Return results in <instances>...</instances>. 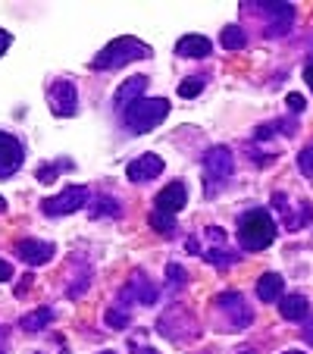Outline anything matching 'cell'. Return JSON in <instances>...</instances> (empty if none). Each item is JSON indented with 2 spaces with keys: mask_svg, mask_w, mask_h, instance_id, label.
<instances>
[{
  "mask_svg": "<svg viewBox=\"0 0 313 354\" xmlns=\"http://www.w3.org/2000/svg\"><path fill=\"white\" fill-rule=\"evenodd\" d=\"M216 304H220V308L226 310L229 317H232V326H235V329H245L247 323L254 320L251 308L245 304V298H241L238 292H226V295H220V298H216Z\"/></svg>",
  "mask_w": 313,
  "mask_h": 354,
  "instance_id": "cell-12",
  "label": "cell"
},
{
  "mask_svg": "<svg viewBox=\"0 0 313 354\" xmlns=\"http://www.w3.org/2000/svg\"><path fill=\"white\" fill-rule=\"evenodd\" d=\"M220 44L226 47V50H241V47L247 44V32H241L238 26H226L220 35Z\"/></svg>",
  "mask_w": 313,
  "mask_h": 354,
  "instance_id": "cell-19",
  "label": "cell"
},
{
  "mask_svg": "<svg viewBox=\"0 0 313 354\" xmlns=\"http://www.w3.org/2000/svg\"><path fill=\"white\" fill-rule=\"evenodd\" d=\"M285 354H301V351H285Z\"/></svg>",
  "mask_w": 313,
  "mask_h": 354,
  "instance_id": "cell-32",
  "label": "cell"
},
{
  "mask_svg": "<svg viewBox=\"0 0 313 354\" xmlns=\"http://www.w3.org/2000/svg\"><path fill=\"white\" fill-rule=\"evenodd\" d=\"M169 116V100L167 97H138L135 104H129L122 110V122L132 129L135 135H144L151 129H157Z\"/></svg>",
  "mask_w": 313,
  "mask_h": 354,
  "instance_id": "cell-4",
  "label": "cell"
},
{
  "mask_svg": "<svg viewBox=\"0 0 313 354\" xmlns=\"http://www.w3.org/2000/svg\"><path fill=\"white\" fill-rule=\"evenodd\" d=\"M241 354H251V351H241Z\"/></svg>",
  "mask_w": 313,
  "mask_h": 354,
  "instance_id": "cell-34",
  "label": "cell"
},
{
  "mask_svg": "<svg viewBox=\"0 0 313 354\" xmlns=\"http://www.w3.org/2000/svg\"><path fill=\"white\" fill-rule=\"evenodd\" d=\"M144 57H151V44L132 38V35H122V38H113L97 57H94L91 69H104V73H110V69H120L132 60H144Z\"/></svg>",
  "mask_w": 313,
  "mask_h": 354,
  "instance_id": "cell-2",
  "label": "cell"
},
{
  "mask_svg": "<svg viewBox=\"0 0 313 354\" xmlns=\"http://www.w3.org/2000/svg\"><path fill=\"white\" fill-rule=\"evenodd\" d=\"M3 210H7V201H3V198H0V214H3Z\"/></svg>",
  "mask_w": 313,
  "mask_h": 354,
  "instance_id": "cell-31",
  "label": "cell"
},
{
  "mask_svg": "<svg viewBox=\"0 0 313 354\" xmlns=\"http://www.w3.org/2000/svg\"><path fill=\"white\" fill-rule=\"evenodd\" d=\"M132 351H135V354H157L153 348H141V345H135V342H132Z\"/></svg>",
  "mask_w": 313,
  "mask_h": 354,
  "instance_id": "cell-29",
  "label": "cell"
},
{
  "mask_svg": "<svg viewBox=\"0 0 313 354\" xmlns=\"http://www.w3.org/2000/svg\"><path fill=\"white\" fill-rule=\"evenodd\" d=\"M50 320H54V310H50V308H38V310H32V314L22 317V329L35 335V333H41V329H44Z\"/></svg>",
  "mask_w": 313,
  "mask_h": 354,
  "instance_id": "cell-18",
  "label": "cell"
},
{
  "mask_svg": "<svg viewBox=\"0 0 313 354\" xmlns=\"http://www.w3.org/2000/svg\"><path fill=\"white\" fill-rule=\"evenodd\" d=\"M104 354H116V351H104Z\"/></svg>",
  "mask_w": 313,
  "mask_h": 354,
  "instance_id": "cell-33",
  "label": "cell"
},
{
  "mask_svg": "<svg viewBox=\"0 0 313 354\" xmlns=\"http://www.w3.org/2000/svg\"><path fill=\"white\" fill-rule=\"evenodd\" d=\"M279 310H282V317L285 320H304L307 314H310V304H307V298L304 295H285L282 298V304H279Z\"/></svg>",
  "mask_w": 313,
  "mask_h": 354,
  "instance_id": "cell-17",
  "label": "cell"
},
{
  "mask_svg": "<svg viewBox=\"0 0 313 354\" xmlns=\"http://www.w3.org/2000/svg\"><path fill=\"white\" fill-rule=\"evenodd\" d=\"M167 169V163H163V157H157V154H141V157H135L132 163L126 167V176H129V182H151V179H157V176Z\"/></svg>",
  "mask_w": 313,
  "mask_h": 354,
  "instance_id": "cell-9",
  "label": "cell"
},
{
  "mask_svg": "<svg viewBox=\"0 0 313 354\" xmlns=\"http://www.w3.org/2000/svg\"><path fill=\"white\" fill-rule=\"evenodd\" d=\"M260 7V13L269 16L267 35H285L294 22V3H254Z\"/></svg>",
  "mask_w": 313,
  "mask_h": 354,
  "instance_id": "cell-10",
  "label": "cell"
},
{
  "mask_svg": "<svg viewBox=\"0 0 313 354\" xmlns=\"http://www.w3.org/2000/svg\"><path fill=\"white\" fill-rule=\"evenodd\" d=\"M304 82H307V85H310V91H313V60L304 66Z\"/></svg>",
  "mask_w": 313,
  "mask_h": 354,
  "instance_id": "cell-28",
  "label": "cell"
},
{
  "mask_svg": "<svg viewBox=\"0 0 313 354\" xmlns=\"http://www.w3.org/2000/svg\"><path fill=\"white\" fill-rule=\"evenodd\" d=\"M10 276H13V267H10L7 261H0V282H7Z\"/></svg>",
  "mask_w": 313,
  "mask_h": 354,
  "instance_id": "cell-27",
  "label": "cell"
},
{
  "mask_svg": "<svg viewBox=\"0 0 313 354\" xmlns=\"http://www.w3.org/2000/svg\"><path fill=\"white\" fill-rule=\"evenodd\" d=\"M214 44L204 38V35H185V38L176 41V54L185 57V60H200V57H210Z\"/></svg>",
  "mask_w": 313,
  "mask_h": 354,
  "instance_id": "cell-13",
  "label": "cell"
},
{
  "mask_svg": "<svg viewBox=\"0 0 313 354\" xmlns=\"http://www.w3.org/2000/svg\"><path fill=\"white\" fill-rule=\"evenodd\" d=\"M298 169H301L304 176H310V179H313V145H307L304 151L298 154Z\"/></svg>",
  "mask_w": 313,
  "mask_h": 354,
  "instance_id": "cell-22",
  "label": "cell"
},
{
  "mask_svg": "<svg viewBox=\"0 0 313 354\" xmlns=\"http://www.w3.org/2000/svg\"><path fill=\"white\" fill-rule=\"evenodd\" d=\"M257 298L267 301V304H276V301L285 298V282H282L279 273H263L257 282Z\"/></svg>",
  "mask_w": 313,
  "mask_h": 354,
  "instance_id": "cell-15",
  "label": "cell"
},
{
  "mask_svg": "<svg viewBox=\"0 0 313 354\" xmlns=\"http://www.w3.org/2000/svg\"><path fill=\"white\" fill-rule=\"evenodd\" d=\"M16 254H19L22 261L28 263V267H41V263H47V261H50V257L57 254V248L50 245V241L22 239V241H16Z\"/></svg>",
  "mask_w": 313,
  "mask_h": 354,
  "instance_id": "cell-11",
  "label": "cell"
},
{
  "mask_svg": "<svg viewBox=\"0 0 313 354\" xmlns=\"http://www.w3.org/2000/svg\"><path fill=\"white\" fill-rule=\"evenodd\" d=\"M144 88H147V75H132L129 82H122L120 88H116V107H120V113L129 107V104H135V100L144 94Z\"/></svg>",
  "mask_w": 313,
  "mask_h": 354,
  "instance_id": "cell-14",
  "label": "cell"
},
{
  "mask_svg": "<svg viewBox=\"0 0 313 354\" xmlns=\"http://www.w3.org/2000/svg\"><path fill=\"white\" fill-rule=\"evenodd\" d=\"M122 298H126V304L135 298H138L141 304H153V301H157V288H153L151 282H144V273H135L132 282L122 288Z\"/></svg>",
  "mask_w": 313,
  "mask_h": 354,
  "instance_id": "cell-16",
  "label": "cell"
},
{
  "mask_svg": "<svg viewBox=\"0 0 313 354\" xmlns=\"http://www.w3.org/2000/svg\"><path fill=\"white\" fill-rule=\"evenodd\" d=\"M107 323H110V326H116V329H126L129 326V314H120V310L110 308L107 310Z\"/></svg>",
  "mask_w": 313,
  "mask_h": 354,
  "instance_id": "cell-23",
  "label": "cell"
},
{
  "mask_svg": "<svg viewBox=\"0 0 313 354\" xmlns=\"http://www.w3.org/2000/svg\"><path fill=\"white\" fill-rule=\"evenodd\" d=\"M188 201V188L185 182H169L167 188H163L157 198H153V210H151V226L157 229L160 235H173L176 229V216H179V210L185 207Z\"/></svg>",
  "mask_w": 313,
  "mask_h": 354,
  "instance_id": "cell-1",
  "label": "cell"
},
{
  "mask_svg": "<svg viewBox=\"0 0 313 354\" xmlns=\"http://www.w3.org/2000/svg\"><path fill=\"white\" fill-rule=\"evenodd\" d=\"M167 276H169V282H173V286H185V270H182L179 263H169Z\"/></svg>",
  "mask_w": 313,
  "mask_h": 354,
  "instance_id": "cell-24",
  "label": "cell"
},
{
  "mask_svg": "<svg viewBox=\"0 0 313 354\" xmlns=\"http://www.w3.org/2000/svg\"><path fill=\"white\" fill-rule=\"evenodd\" d=\"M47 104H50V110H54L57 116H75L79 113V88H75V82L69 79H57L50 82V88H47Z\"/></svg>",
  "mask_w": 313,
  "mask_h": 354,
  "instance_id": "cell-5",
  "label": "cell"
},
{
  "mask_svg": "<svg viewBox=\"0 0 313 354\" xmlns=\"http://www.w3.org/2000/svg\"><path fill=\"white\" fill-rule=\"evenodd\" d=\"M85 204H88V188L85 185H69V188H63L60 194L47 198L41 207H44L47 216H66V214H75V210H82Z\"/></svg>",
  "mask_w": 313,
  "mask_h": 354,
  "instance_id": "cell-6",
  "label": "cell"
},
{
  "mask_svg": "<svg viewBox=\"0 0 313 354\" xmlns=\"http://www.w3.org/2000/svg\"><path fill=\"white\" fill-rule=\"evenodd\" d=\"M285 100H288V107H292L294 113H304V110H307V100L301 97V94H294V91H292V94H288Z\"/></svg>",
  "mask_w": 313,
  "mask_h": 354,
  "instance_id": "cell-25",
  "label": "cell"
},
{
  "mask_svg": "<svg viewBox=\"0 0 313 354\" xmlns=\"http://www.w3.org/2000/svg\"><path fill=\"white\" fill-rule=\"evenodd\" d=\"M22 157H26V147L16 135L0 132V179L13 176L16 169L22 167Z\"/></svg>",
  "mask_w": 313,
  "mask_h": 354,
  "instance_id": "cell-8",
  "label": "cell"
},
{
  "mask_svg": "<svg viewBox=\"0 0 313 354\" xmlns=\"http://www.w3.org/2000/svg\"><path fill=\"white\" fill-rule=\"evenodd\" d=\"M204 169H207V179L210 182H226L235 169V160H232V151L226 145H216L210 147L204 154Z\"/></svg>",
  "mask_w": 313,
  "mask_h": 354,
  "instance_id": "cell-7",
  "label": "cell"
},
{
  "mask_svg": "<svg viewBox=\"0 0 313 354\" xmlns=\"http://www.w3.org/2000/svg\"><path fill=\"white\" fill-rule=\"evenodd\" d=\"M238 241L245 251H263L276 241V223L267 210H247L238 220Z\"/></svg>",
  "mask_w": 313,
  "mask_h": 354,
  "instance_id": "cell-3",
  "label": "cell"
},
{
  "mask_svg": "<svg viewBox=\"0 0 313 354\" xmlns=\"http://www.w3.org/2000/svg\"><path fill=\"white\" fill-rule=\"evenodd\" d=\"M204 91V79H198V75H191V79H185L179 85V94L182 97H198V94Z\"/></svg>",
  "mask_w": 313,
  "mask_h": 354,
  "instance_id": "cell-21",
  "label": "cell"
},
{
  "mask_svg": "<svg viewBox=\"0 0 313 354\" xmlns=\"http://www.w3.org/2000/svg\"><path fill=\"white\" fill-rule=\"evenodd\" d=\"M304 339H307V342H310V345H313V323H310V326H307V333H304Z\"/></svg>",
  "mask_w": 313,
  "mask_h": 354,
  "instance_id": "cell-30",
  "label": "cell"
},
{
  "mask_svg": "<svg viewBox=\"0 0 313 354\" xmlns=\"http://www.w3.org/2000/svg\"><path fill=\"white\" fill-rule=\"evenodd\" d=\"M73 169V160H57V163H47V167L38 169V182H54L60 173Z\"/></svg>",
  "mask_w": 313,
  "mask_h": 354,
  "instance_id": "cell-20",
  "label": "cell"
},
{
  "mask_svg": "<svg viewBox=\"0 0 313 354\" xmlns=\"http://www.w3.org/2000/svg\"><path fill=\"white\" fill-rule=\"evenodd\" d=\"M10 44H13V35H10V32H3V28H0V57H3V50H7Z\"/></svg>",
  "mask_w": 313,
  "mask_h": 354,
  "instance_id": "cell-26",
  "label": "cell"
}]
</instances>
